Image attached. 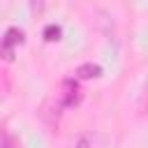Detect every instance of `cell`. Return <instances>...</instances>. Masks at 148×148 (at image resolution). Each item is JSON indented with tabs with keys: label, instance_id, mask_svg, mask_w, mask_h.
<instances>
[{
	"label": "cell",
	"instance_id": "1",
	"mask_svg": "<svg viewBox=\"0 0 148 148\" xmlns=\"http://www.w3.org/2000/svg\"><path fill=\"white\" fill-rule=\"evenodd\" d=\"M102 69H99V65H92V62H86V65H81L79 69H76V74L81 76V79H92V76H97Z\"/></svg>",
	"mask_w": 148,
	"mask_h": 148
},
{
	"label": "cell",
	"instance_id": "2",
	"mask_svg": "<svg viewBox=\"0 0 148 148\" xmlns=\"http://www.w3.org/2000/svg\"><path fill=\"white\" fill-rule=\"evenodd\" d=\"M0 148H21V146H18V141H16L14 136H9V134H0Z\"/></svg>",
	"mask_w": 148,
	"mask_h": 148
},
{
	"label": "cell",
	"instance_id": "3",
	"mask_svg": "<svg viewBox=\"0 0 148 148\" xmlns=\"http://www.w3.org/2000/svg\"><path fill=\"white\" fill-rule=\"evenodd\" d=\"M74 148H92V139H90L88 134H81V136L76 139V143H74Z\"/></svg>",
	"mask_w": 148,
	"mask_h": 148
},
{
	"label": "cell",
	"instance_id": "4",
	"mask_svg": "<svg viewBox=\"0 0 148 148\" xmlns=\"http://www.w3.org/2000/svg\"><path fill=\"white\" fill-rule=\"evenodd\" d=\"M139 109H141L143 113H148V83L143 86V92H141V97H139Z\"/></svg>",
	"mask_w": 148,
	"mask_h": 148
},
{
	"label": "cell",
	"instance_id": "5",
	"mask_svg": "<svg viewBox=\"0 0 148 148\" xmlns=\"http://www.w3.org/2000/svg\"><path fill=\"white\" fill-rule=\"evenodd\" d=\"M42 2H44V0H30V5H32V7H37V9L42 7Z\"/></svg>",
	"mask_w": 148,
	"mask_h": 148
}]
</instances>
